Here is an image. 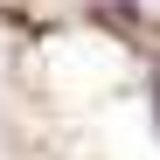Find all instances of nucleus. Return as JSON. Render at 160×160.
I'll return each instance as SVG.
<instances>
[{
	"mask_svg": "<svg viewBox=\"0 0 160 160\" xmlns=\"http://www.w3.org/2000/svg\"><path fill=\"white\" fill-rule=\"evenodd\" d=\"M153 118H160V84H153Z\"/></svg>",
	"mask_w": 160,
	"mask_h": 160,
	"instance_id": "nucleus-1",
	"label": "nucleus"
}]
</instances>
